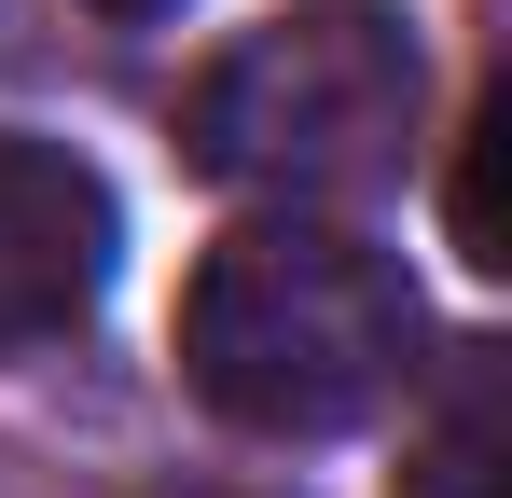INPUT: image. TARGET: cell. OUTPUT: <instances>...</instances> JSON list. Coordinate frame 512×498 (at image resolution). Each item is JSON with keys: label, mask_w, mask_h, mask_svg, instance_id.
Returning <instances> with one entry per match:
<instances>
[{"label": "cell", "mask_w": 512, "mask_h": 498, "mask_svg": "<svg viewBox=\"0 0 512 498\" xmlns=\"http://www.w3.org/2000/svg\"><path fill=\"white\" fill-rule=\"evenodd\" d=\"M416 277L402 249H374L333 208H277V222H236V236L194 263L180 291V374L222 429H263V443H333L388 388H416Z\"/></svg>", "instance_id": "cell-1"}, {"label": "cell", "mask_w": 512, "mask_h": 498, "mask_svg": "<svg viewBox=\"0 0 512 498\" xmlns=\"http://www.w3.org/2000/svg\"><path fill=\"white\" fill-rule=\"evenodd\" d=\"M402 498H499V346H457L443 374V415L402 457Z\"/></svg>", "instance_id": "cell-4"}, {"label": "cell", "mask_w": 512, "mask_h": 498, "mask_svg": "<svg viewBox=\"0 0 512 498\" xmlns=\"http://www.w3.org/2000/svg\"><path fill=\"white\" fill-rule=\"evenodd\" d=\"M416 83H429V56L388 0H291L194 70L180 153L236 194L333 208V194H374L416 153Z\"/></svg>", "instance_id": "cell-2"}, {"label": "cell", "mask_w": 512, "mask_h": 498, "mask_svg": "<svg viewBox=\"0 0 512 498\" xmlns=\"http://www.w3.org/2000/svg\"><path fill=\"white\" fill-rule=\"evenodd\" d=\"M97 14H111V28H153V14H180V0H97Z\"/></svg>", "instance_id": "cell-5"}, {"label": "cell", "mask_w": 512, "mask_h": 498, "mask_svg": "<svg viewBox=\"0 0 512 498\" xmlns=\"http://www.w3.org/2000/svg\"><path fill=\"white\" fill-rule=\"evenodd\" d=\"M111 249H125V208L70 139H14L0 125V346H56V332L97 319L111 291Z\"/></svg>", "instance_id": "cell-3"}]
</instances>
